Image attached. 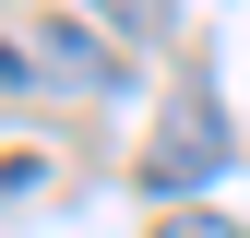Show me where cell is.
I'll return each instance as SVG.
<instances>
[{"mask_svg":"<svg viewBox=\"0 0 250 238\" xmlns=\"http://www.w3.org/2000/svg\"><path fill=\"white\" fill-rule=\"evenodd\" d=\"M155 238H238L227 215H191V202H167V215H155Z\"/></svg>","mask_w":250,"mask_h":238,"instance_id":"4","label":"cell"},{"mask_svg":"<svg viewBox=\"0 0 250 238\" xmlns=\"http://www.w3.org/2000/svg\"><path fill=\"white\" fill-rule=\"evenodd\" d=\"M214 167H227V107L214 96H167V119L143 143V191H203Z\"/></svg>","mask_w":250,"mask_h":238,"instance_id":"1","label":"cell"},{"mask_svg":"<svg viewBox=\"0 0 250 238\" xmlns=\"http://www.w3.org/2000/svg\"><path fill=\"white\" fill-rule=\"evenodd\" d=\"M0 83H24V60H12V36H0Z\"/></svg>","mask_w":250,"mask_h":238,"instance_id":"5","label":"cell"},{"mask_svg":"<svg viewBox=\"0 0 250 238\" xmlns=\"http://www.w3.org/2000/svg\"><path fill=\"white\" fill-rule=\"evenodd\" d=\"M96 12L119 24V36H167V12H179V0H96Z\"/></svg>","mask_w":250,"mask_h":238,"instance_id":"3","label":"cell"},{"mask_svg":"<svg viewBox=\"0 0 250 238\" xmlns=\"http://www.w3.org/2000/svg\"><path fill=\"white\" fill-rule=\"evenodd\" d=\"M48 72H72V83H96V96H119V48L96 36V24H72V12H48Z\"/></svg>","mask_w":250,"mask_h":238,"instance_id":"2","label":"cell"}]
</instances>
